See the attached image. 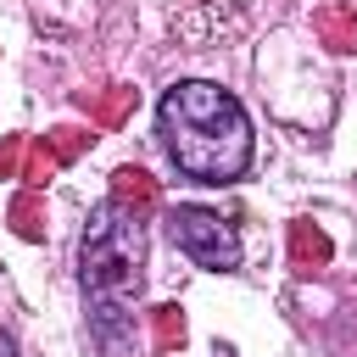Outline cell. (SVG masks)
<instances>
[{
	"label": "cell",
	"mask_w": 357,
	"mask_h": 357,
	"mask_svg": "<svg viewBox=\"0 0 357 357\" xmlns=\"http://www.w3.org/2000/svg\"><path fill=\"white\" fill-rule=\"evenodd\" d=\"M156 134L167 162L195 184H234L251 167V123L245 106L206 78H184L156 106Z\"/></svg>",
	"instance_id": "cell-1"
},
{
	"label": "cell",
	"mask_w": 357,
	"mask_h": 357,
	"mask_svg": "<svg viewBox=\"0 0 357 357\" xmlns=\"http://www.w3.org/2000/svg\"><path fill=\"white\" fill-rule=\"evenodd\" d=\"M78 279H84V307H89L95 340L117 346L134 329V301L145 290V212H134V206L106 195L84 218Z\"/></svg>",
	"instance_id": "cell-2"
},
{
	"label": "cell",
	"mask_w": 357,
	"mask_h": 357,
	"mask_svg": "<svg viewBox=\"0 0 357 357\" xmlns=\"http://www.w3.org/2000/svg\"><path fill=\"white\" fill-rule=\"evenodd\" d=\"M167 234L195 268H212V273L240 268V234L206 206H167Z\"/></svg>",
	"instance_id": "cell-3"
},
{
	"label": "cell",
	"mask_w": 357,
	"mask_h": 357,
	"mask_svg": "<svg viewBox=\"0 0 357 357\" xmlns=\"http://www.w3.org/2000/svg\"><path fill=\"white\" fill-rule=\"evenodd\" d=\"M78 100H84V112H89V128H123L139 95H134L128 84H112L106 95H78Z\"/></svg>",
	"instance_id": "cell-4"
},
{
	"label": "cell",
	"mask_w": 357,
	"mask_h": 357,
	"mask_svg": "<svg viewBox=\"0 0 357 357\" xmlns=\"http://www.w3.org/2000/svg\"><path fill=\"white\" fill-rule=\"evenodd\" d=\"M329 257H335V245H329V234H324L318 223H307V218H296V223H290V268H301V273H307V268H324Z\"/></svg>",
	"instance_id": "cell-5"
},
{
	"label": "cell",
	"mask_w": 357,
	"mask_h": 357,
	"mask_svg": "<svg viewBox=\"0 0 357 357\" xmlns=\"http://www.w3.org/2000/svg\"><path fill=\"white\" fill-rule=\"evenodd\" d=\"M312 28H318V39H324L329 50H340V56L357 50V11H351V6H318Z\"/></svg>",
	"instance_id": "cell-6"
},
{
	"label": "cell",
	"mask_w": 357,
	"mask_h": 357,
	"mask_svg": "<svg viewBox=\"0 0 357 357\" xmlns=\"http://www.w3.org/2000/svg\"><path fill=\"white\" fill-rule=\"evenodd\" d=\"M112 201H123V206H134V212H151V206L162 201V190H156V178H151L145 167H117V173H112Z\"/></svg>",
	"instance_id": "cell-7"
},
{
	"label": "cell",
	"mask_w": 357,
	"mask_h": 357,
	"mask_svg": "<svg viewBox=\"0 0 357 357\" xmlns=\"http://www.w3.org/2000/svg\"><path fill=\"white\" fill-rule=\"evenodd\" d=\"M11 234L17 240H45V190H17V201H11Z\"/></svg>",
	"instance_id": "cell-8"
},
{
	"label": "cell",
	"mask_w": 357,
	"mask_h": 357,
	"mask_svg": "<svg viewBox=\"0 0 357 357\" xmlns=\"http://www.w3.org/2000/svg\"><path fill=\"white\" fill-rule=\"evenodd\" d=\"M45 145H50V156L67 167V162H78L89 145H95V128H78V123H61V128H50L45 134Z\"/></svg>",
	"instance_id": "cell-9"
},
{
	"label": "cell",
	"mask_w": 357,
	"mask_h": 357,
	"mask_svg": "<svg viewBox=\"0 0 357 357\" xmlns=\"http://www.w3.org/2000/svg\"><path fill=\"white\" fill-rule=\"evenodd\" d=\"M184 346V312L167 301V307H151V351H173Z\"/></svg>",
	"instance_id": "cell-10"
},
{
	"label": "cell",
	"mask_w": 357,
	"mask_h": 357,
	"mask_svg": "<svg viewBox=\"0 0 357 357\" xmlns=\"http://www.w3.org/2000/svg\"><path fill=\"white\" fill-rule=\"evenodd\" d=\"M56 167H61V162L50 156V145H45V139H28V156H22V173H17V178H22V190H45Z\"/></svg>",
	"instance_id": "cell-11"
},
{
	"label": "cell",
	"mask_w": 357,
	"mask_h": 357,
	"mask_svg": "<svg viewBox=\"0 0 357 357\" xmlns=\"http://www.w3.org/2000/svg\"><path fill=\"white\" fill-rule=\"evenodd\" d=\"M22 156H28V134H6L0 139V178H17L22 173Z\"/></svg>",
	"instance_id": "cell-12"
},
{
	"label": "cell",
	"mask_w": 357,
	"mask_h": 357,
	"mask_svg": "<svg viewBox=\"0 0 357 357\" xmlns=\"http://www.w3.org/2000/svg\"><path fill=\"white\" fill-rule=\"evenodd\" d=\"M0 357H17V340H11L6 329H0Z\"/></svg>",
	"instance_id": "cell-13"
}]
</instances>
